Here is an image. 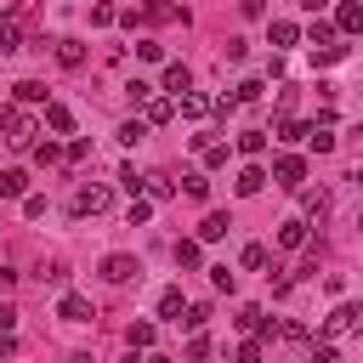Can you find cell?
Here are the masks:
<instances>
[{
    "label": "cell",
    "mask_w": 363,
    "mask_h": 363,
    "mask_svg": "<svg viewBox=\"0 0 363 363\" xmlns=\"http://www.w3.org/2000/svg\"><path fill=\"white\" fill-rule=\"evenodd\" d=\"M278 142H306V125L301 119H278Z\"/></svg>",
    "instance_id": "31"
},
{
    "label": "cell",
    "mask_w": 363,
    "mask_h": 363,
    "mask_svg": "<svg viewBox=\"0 0 363 363\" xmlns=\"http://www.w3.org/2000/svg\"><path fill=\"white\" fill-rule=\"evenodd\" d=\"M0 130H6V142L11 147H34V119H23V113H0Z\"/></svg>",
    "instance_id": "3"
},
{
    "label": "cell",
    "mask_w": 363,
    "mask_h": 363,
    "mask_svg": "<svg viewBox=\"0 0 363 363\" xmlns=\"http://www.w3.org/2000/svg\"><path fill=\"white\" fill-rule=\"evenodd\" d=\"M45 130H57V136H74V113H68L62 102H45Z\"/></svg>",
    "instance_id": "11"
},
{
    "label": "cell",
    "mask_w": 363,
    "mask_h": 363,
    "mask_svg": "<svg viewBox=\"0 0 363 363\" xmlns=\"http://www.w3.org/2000/svg\"><path fill=\"white\" fill-rule=\"evenodd\" d=\"M147 216H153V199H136V193H130V210H125V221H130V227H142Z\"/></svg>",
    "instance_id": "26"
},
{
    "label": "cell",
    "mask_w": 363,
    "mask_h": 363,
    "mask_svg": "<svg viewBox=\"0 0 363 363\" xmlns=\"http://www.w3.org/2000/svg\"><path fill=\"white\" fill-rule=\"evenodd\" d=\"M182 187H187V199H204V193H210V182H204V176H182Z\"/></svg>",
    "instance_id": "39"
},
{
    "label": "cell",
    "mask_w": 363,
    "mask_h": 363,
    "mask_svg": "<svg viewBox=\"0 0 363 363\" xmlns=\"http://www.w3.org/2000/svg\"><path fill=\"white\" fill-rule=\"evenodd\" d=\"M176 108H182L187 119H204V113H210V102H204V96H193V91H182V96H176Z\"/></svg>",
    "instance_id": "20"
},
{
    "label": "cell",
    "mask_w": 363,
    "mask_h": 363,
    "mask_svg": "<svg viewBox=\"0 0 363 363\" xmlns=\"http://www.w3.org/2000/svg\"><path fill=\"white\" fill-rule=\"evenodd\" d=\"M11 91H17V102H28V108H34V102H45V85H40V79H17Z\"/></svg>",
    "instance_id": "19"
},
{
    "label": "cell",
    "mask_w": 363,
    "mask_h": 363,
    "mask_svg": "<svg viewBox=\"0 0 363 363\" xmlns=\"http://www.w3.org/2000/svg\"><path fill=\"white\" fill-rule=\"evenodd\" d=\"M261 187H267V170H261V164H244V170H238V193L250 199V193H261Z\"/></svg>",
    "instance_id": "14"
},
{
    "label": "cell",
    "mask_w": 363,
    "mask_h": 363,
    "mask_svg": "<svg viewBox=\"0 0 363 363\" xmlns=\"http://www.w3.org/2000/svg\"><path fill=\"white\" fill-rule=\"evenodd\" d=\"M233 233V216L227 210H210L204 221H199V244H216V238H227Z\"/></svg>",
    "instance_id": "6"
},
{
    "label": "cell",
    "mask_w": 363,
    "mask_h": 363,
    "mask_svg": "<svg viewBox=\"0 0 363 363\" xmlns=\"http://www.w3.org/2000/svg\"><path fill=\"white\" fill-rule=\"evenodd\" d=\"M0 51H23V23H17V11L0 17Z\"/></svg>",
    "instance_id": "10"
},
{
    "label": "cell",
    "mask_w": 363,
    "mask_h": 363,
    "mask_svg": "<svg viewBox=\"0 0 363 363\" xmlns=\"http://www.w3.org/2000/svg\"><path fill=\"white\" fill-rule=\"evenodd\" d=\"M57 62H62V68H79V62H85V45H79V40H57Z\"/></svg>",
    "instance_id": "16"
},
{
    "label": "cell",
    "mask_w": 363,
    "mask_h": 363,
    "mask_svg": "<svg viewBox=\"0 0 363 363\" xmlns=\"http://www.w3.org/2000/svg\"><path fill=\"white\" fill-rule=\"evenodd\" d=\"M301 176H306V159H295V153H284V159L272 164V182H278V187H301Z\"/></svg>",
    "instance_id": "4"
},
{
    "label": "cell",
    "mask_w": 363,
    "mask_h": 363,
    "mask_svg": "<svg viewBox=\"0 0 363 363\" xmlns=\"http://www.w3.org/2000/svg\"><path fill=\"white\" fill-rule=\"evenodd\" d=\"M267 40H272V45H278V51H284V45H295V40H301V28H295V23H289V17H278V23H272V28H267Z\"/></svg>",
    "instance_id": "13"
},
{
    "label": "cell",
    "mask_w": 363,
    "mask_h": 363,
    "mask_svg": "<svg viewBox=\"0 0 363 363\" xmlns=\"http://www.w3.org/2000/svg\"><path fill=\"white\" fill-rule=\"evenodd\" d=\"M34 159H40V164H57V159H62V147H57V142H40V147H34Z\"/></svg>",
    "instance_id": "38"
},
{
    "label": "cell",
    "mask_w": 363,
    "mask_h": 363,
    "mask_svg": "<svg viewBox=\"0 0 363 363\" xmlns=\"http://www.w3.org/2000/svg\"><path fill=\"white\" fill-rule=\"evenodd\" d=\"M176 323H187V329H204L210 323V306H182V318Z\"/></svg>",
    "instance_id": "32"
},
{
    "label": "cell",
    "mask_w": 363,
    "mask_h": 363,
    "mask_svg": "<svg viewBox=\"0 0 363 363\" xmlns=\"http://www.w3.org/2000/svg\"><path fill=\"white\" fill-rule=\"evenodd\" d=\"M34 278H40V284H51V289H62V284H68V267H62V261H51V267H40Z\"/></svg>",
    "instance_id": "29"
},
{
    "label": "cell",
    "mask_w": 363,
    "mask_h": 363,
    "mask_svg": "<svg viewBox=\"0 0 363 363\" xmlns=\"http://www.w3.org/2000/svg\"><path fill=\"white\" fill-rule=\"evenodd\" d=\"M0 193H6V199H23V193H28V176H23V170H0Z\"/></svg>",
    "instance_id": "18"
},
{
    "label": "cell",
    "mask_w": 363,
    "mask_h": 363,
    "mask_svg": "<svg viewBox=\"0 0 363 363\" xmlns=\"http://www.w3.org/2000/svg\"><path fill=\"white\" fill-rule=\"evenodd\" d=\"M352 329H363V312L346 301V306H335V312H329V323H323V340H335V335H352Z\"/></svg>",
    "instance_id": "2"
},
{
    "label": "cell",
    "mask_w": 363,
    "mask_h": 363,
    "mask_svg": "<svg viewBox=\"0 0 363 363\" xmlns=\"http://www.w3.org/2000/svg\"><path fill=\"white\" fill-rule=\"evenodd\" d=\"M113 17H119V11H113V6H108V0H96V6H91V23H96V28H108V23H113Z\"/></svg>",
    "instance_id": "34"
},
{
    "label": "cell",
    "mask_w": 363,
    "mask_h": 363,
    "mask_svg": "<svg viewBox=\"0 0 363 363\" xmlns=\"http://www.w3.org/2000/svg\"><path fill=\"white\" fill-rule=\"evenodd\" d=\"M335 28H340V34H357V28H363V6H357V0H340V6H335Z\"/></svg>",
    "instance_id": "7"
},
{
    "label": "cell",
    "mask_w": 363,
    "mask_h": 363,
    "mask_svg": "<svg viewBox=\"0 0 363 363\" xmlns=\"http://www.w3.org/2000/svg\"><path fill=\"white\" fill-rule=\"evenodd\" d=\"M57 318H62V323H91V301L74 295V289L62 284V295H57Z\"/></svg>",
    "instance_id": "1"
},
{
    "label": "cell",
    "mask_w": 363,
    "mask_h": 363,
    "mask_svg": "<svg viewBox=\"0 0 363 363\" xmlns=\"http://www.w3.org/2000/svg\"><path fill=\"white\" fill-rule=\"evenodd\" d=\"M136 57H142V62H159V57H164V45H159V40H142V45H136Z\"/></svg>",
    "instance_id": "37"
},
{
    "label": "cell",
    "mask_w": 363,
    "mask_h": 363,
    "mask_svg": "<svg viewBox=\"0 0 363 363\" xmlns=\"http://www.w3.org/2000/svg\"><path fill=\"white\" fill-rule=\"evenodd\" d=\"M153 335H159L153 323H130V352H147V346H153Z\"/></svg>",
    "instance_id": "30"
},
{
    "label": "cell",
    "mask_w": 363,
    "mask_h": 363,
    "mask_svg": "<svg viewBox=\"0 0 363 363\" xmlns=\"http://www.w3.org/2000/svg\"><path fill=\"white\" fill-rule=\"evenodd\" d=\"M278 244H284V250H301V244H306V221H284V227H278Z\"/></svg>",
    "instance_id": "17"
},
{
    "label": "cell",
    "mask_w": 363,
    "mask_h": 363,
    "mask_svg": "<svg viewBox=\"0 0 363 363\" xmlns=\"http://www.w3.org/2000/svg\"><path fill=\"white\" fill-rule=\"evenodd\" d=\"M119 182H125V193H142V176H136V164H125V170H119Z\"/></svg>",
    "instance_id": "41"
},
{
    "label": "cell",
    "mask_w": 363,
    "mask_h": 363,
    "mask_svg": "<svg viewBox=\"0 0 363 363\" xmlns=\"http://www.w3.org/2000/svg\"><path fill=\"white\" fill-rule=\"evenodd\" d=\"M142 113H147V125H164V119H170V113H176V102H170V96H159V91H153V96H147V102H142Z\"/></svg>",
    "instance_id": "12"
},
{
    "label": "cell",
    "mask_w": 363,
    "mask_h": 363,
    "mask_svg": "<svg viewBox=\"0 0 363 363\" xmlns=\"http://www.w3.org/2000/svg\"><path fill=\"white\" fill-rule=\"evenodd\" d=\"M210 284H216V289H227V295H233V284H238V278H233V272H227V267H210Z\"/></svg>",
    "instance_id": "40"
},
{
    "label": "cell",
    "mask_w": 363,
    "mask_h": 363,
    "mask_svg": "<svg viewBox=\"0 0 363 363\" xmlns=\"http://www.w3.org/2000/svg\"><path fill=\"white\" fill-rule=\"evenodd\" d=\"M11 284H17V272H11V267H0V295H6Z\"/></svg>",
    "instance_id": "45"
},
{
    "label": "cell",
    "mask_w": 363,
    "mask_h": 363,
    "mask_svg": "<svg viewBox=\"0 0 363 363\" xmlns=\"http://www.w3.org/2000/svg\"><path fill=\"white\" fill-rule=\"evenodd\" d=\"M159 91H164V96H170V102H176V96H182V91H193V74H187V68H182V62H170V68H164V85H159Z\"/></svg>",
    "instance_id": "8"
},
{
    "label": "cell",
    "mask_w": 363,
    "mask_h": 363,
    "mask_svg": "<svg viewBox=\"0 0 363 363\" xmlns=\"http://www.w3.org/2000/svg\"><path fill=\"white\" fill-rule=\"evenodd\" d=\"M176 267H187V272L199 267V238H182V244H176Z\"/></svg>",
    "instance_id": "27"
},
{
    "label": "cell",
    "mask_w": 363,
    "mask_h": 363,
    "mask_svg": "<svg viewBox=\"0 0 363 363\" xmlns=\"http://www.w3.org/2000/svg\"><path fill=\"white\" fill-rule=\"evenodd\" d=\"M233 96H238V102H261V96H267V85H261V79H244Z\"/></svg>",
    "instance_id": "33"
},
{
    "label": "cell",
    "mask_w": 363,
    "mask_h": 363,
    "mask_svg": "<svg viewBox=\"0 0 363 363\" xmlns=\"http://www.w3.org/2000/svg\"><path fill=\"white\" fill-rule=\"evenodd\" d=\"M301 204H306V216H323V210H329V193H323V187H306Z\"/></svg>",
    "instance_id": "25"
},
{
    "label": "cell",
    "mask_w": 363,
    "mask_h": 363,
    "mask_svg": "<svg viewBox=\"0 0 363 363\" xmlns=\"http://www.w3.org/2000/svg\"><path fill=\"white\" fill-rule=\"evenodd\" d=\"M187 357H210V335H204V329H193V340H187Z\"/></svg>",
    "instance_id": "36"
},
{
    "label": "cell",
    "mask_w": 363,
    "mask_h": 363,
    "mask_svg": "<svg viewBox=\"0 0 363 363\" xmlns=\"http://www.w3.org/2000/svg\"><path fill=\"white\" fill-rule=\"evenodd\" d=\"M153 91H159V85H147V79H130V85H125V96H130V102H147Z\"/></svg>",
    "instance_id": "35"
},
{
    "label": "cell",
    "mask_w": 363,
    "mask_h": 363,
    "mask_svg": "<svg viewBox=\"0 0 363 363\" xmlns=\"http://www.w3.org/2000/svg\"><path fill=\"white\" fill-rule=\"evenodd\" d=\"M108 199H113L108 187H79V199H74V216H102V210H108Z\"/></svg>",
    "instance_id": "5"
},
{
    "label": "cell",
    "mask_w": 363,
    "mask_h": 363,
    "mask_svg": "<svg viewBox=\"0 0 363 363\" xmlns=\"http://www.w3.org/2000/svg\"><path fill=\"white\" fill-rule=\"evenodd\" d=\"M142 187H147V199H153V204H164V199L176 193V187H170L164 176H142Z\"/></svg>",
    "instance_id": "24"
},
{
    "label": "cell",
    "mask_w": 363,
    "mask_h": 363,
    "mask_svg": "<svg viewBox=\"0 0 363 363\" xmlns=\"http://www.w3.org/2000/svg\"><path fill=\"white\" fill-rule=\"evenodd\" d=\"M142 136H147V119H125V125H119V142H125V147H136Z\"/></svg>",
    "instance_id": "22"
},
{
    "label": "cell",
    "mask_w": 363,
    "mask_h": 363,
    "mask_svg": "<svg viewBox=\"0 0 363 363\" xmlns=\"http://www.w3.org/2000/svg\"><path fill=\"white\" fill-rule=\"evenodd\" d=\"M255 318H261V306H238V318H233V323H238V329H255Z\"/></svg>",
    "instance_id": "42"
},
{
    "label": "cell",
    "mask_w": 363,
    "mask_h": 363,
    "mask_svg": "<svg viewBox=\"0 0 363 363\" xmlns=\"http://www.w3.org/2000/svg\"><path fill=\"white\" fill-rule=\"evenodd\" d=\"M261 147H267V130H238V153H250V159H255Z\"/></svg>",
    "instance_id": "23"
},
{
    "label": "cell",
    "mask_w": 363,
    "mask_h": 363,
    "mask_svg": "<svg viewBox=\"0 0 363 363\" xmlns=\"http://www.w3.org/2000/svg\"><path fill=\"white\" fill-rule=\"evenodd\" d=\"M306 40H312V51L335 45V23H312V28H306Z\"/></svg>",
    "instance_id": "21"
},
{
    "label": "cell",
    "mask_w": 363,
    "mask_h": 363,
    "mask_svg": "<svg viewBox=\"0 0 363 363\" xmlns=\"http://www.w3.org/2000/svg\"><path fill=\"white\" fill-rule=\"evenodd\" d=\"M250 272H267V244H244V255H238Z\"/></svg>",
    "instance_id": "28"
},
{
    "label": "cell",
    "mask_w": 363,
    "mask_h": 363,
    "mask_svg": "<svg viewBox=\"0 0 363 363\" xmlns=\"http://www.w3.org/2000/svg\"><path fill=\"white\" fill-rule=\"evenodd\" d=\"M244 6V17H267V0H238Z\"/></svg>",
    "instance_id": "44"
},
{
    "label": "cell",
    "mask_w": 363,
    "mask_h": 363,
    "mask_svg": "<svg viewBox=\"0 0 363 363\" xmlns=\"http://www.w3.org/2000/svg\"><path fill=\"white\" fill-rule=\"evenodd\" d=\"M102 278H108V284H130V278H136V261H130V255H108V261H102Z\"/></svg>",
    "instance_id": "9"
},
{
    "label": "cell",
    "mask_w": 363,
    "mask_h": 363,
    "mask_svg": "<svg viewBox=\"0 0 363 363\" xmlns=\"http://www.w3.org/2000/svg\"><path fill=\"white\" fill-rule=\"evenodd\" d=\"M11 323H17V306H6V301H0V335H11Z\"/></svg>",
    "instance_id": "43"
},
{
    "label": "cell",
    "mask_w": 363,
    "mask_h": 363,
    "mask_svg": "<svg viewBox=\"0 0 363 363\" xmlns=\"http://www.w3.org/2000/svg\"><path fill=\"white\" fill-rule=\"evenodd\" d=\"M182 306H187V301H182V289H159V318H164V323H176V318H182Z\"/></svg>",
    "instance_id": "15"
},
{
    "label": "cell",
    "mask_w": 363,
    "mask_h": 363,
    "mask_svg": "<svg viewBox=\"0 0 363 363\" xmlns=\"http://www.w3.org/2000/svg\"><path fill=\"white\" fill-rule=\"evenodd\" d=\"M301 6H306V11H329L335 0H301Z\"/></svg>",
    "instance_id": "46"
}]
</instances>
